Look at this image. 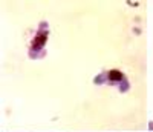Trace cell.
<instances>
[{
    "label": "cell",
    "instance_id": "cell-1",
    "mask_svg": "<svg viewBox=\"0 0 153 132\" xmlns=\"http://www.w3.org/2000/svg\"><path fill=\"white\" fill-rule=\"evenodd\" d=\"M46 38H48V32H42V31H38L35 38L31 42V49L32 51H43V46L46 43Z\"/></svg>",
    "mask_w": 153,
    "mask_h": 132
},
{
    "label": "cell",
    "instance_id": "cell-3",
    "mask_svg": "<svg viewBox=\"0 0 153 132\" xmlns=\"http://www.w3.org/2000/svg\"><path fill=\"white\" fill-rule=\"evenodd\" d=\"M29 57L31 58H43L45 56H46V51L43 49V51H32V49H29Z\"/></svg>",
    "mask_w": 153,
    "mask_h": 132
},
{
    "label": "cell",
    "instance_id": "cell-2",
    "mask_svg": "<svg viewBox=\"0 0 153 132\" xmlns=\"http://www.w3.org/2000/svg\"><path fill=\"white\" fill-rule=\"evenodd\" d=\"M124 77H126V75H124L121 71L112 69V71L107 72V83H109V85H120Z\"/></svg>",
    "mask_w": 153,
    "mask_h": 132
},
{
    "label": "cell",
    "instance_id": "cell-6",
    "mask_svg": "<svg viewBox=\"0 0 153 132\" xmlns=\"http://www.w3.org/2000/svg\"><path fill=\"white\" fill-rule=\"evenodd\" d=\"M149 129H150V130H153V122H150V123H149Z\"/></svg>",
    "mask_w": 153,
    "mask_h": 132
},
{
    "label": "cell",
    "instance_id": "cell-4",
    "mask_svg": "<svg viewBox=\"0 0 153 132\" xmlns=\"http://www.w3.org/2000/svg\"><path fill=\"white\" fill-rule=\"evenodd\" d=\"M104 82H107V74H106V72H100V74L94 78V83H95V85H103Z\"/></svg>",
    "mask_w": 153,
    "mask_h": 132
},
{
    "label": "cell",
    "instance_id": "cell-5",
    "mask_svg": "<svg viewBox=\"0 0 153 132\" xmlns=\"http://www.w3.org/2000/svg\"><path fill=\"white\" fill-rule=\"evenodd\" d=\"M118 88H120V91H121V92L129 91V88H130V83H129V80H127V77H124V78H123V80H121V83L118 85Z\"/></svg>",
    "mask_w": 153,
    "mask_h": 132
}]
</instances>
